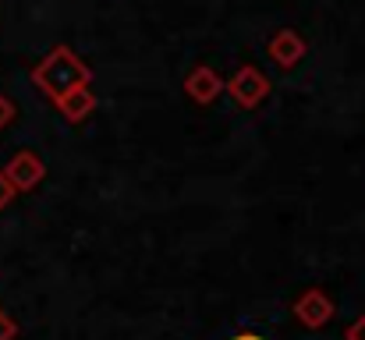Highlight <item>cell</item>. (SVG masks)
<instances>
[{
    "label": "cell",
    "mask_w": 365,
    "mask_h": 340,
    "mask_svg": "<svg viewBox=\"0 0 365 340\" xmlns=\"http://www.w3.org/2000/svg\"><path fill=\"white\" fill-rule=\"evenodd\" d=\"M32 82H36V89L46 96V100H61V96H68V93H75V89H89V82H93V71H89V64L71 50V46H53L36 68H32Z\"/></svg>",
    "instance_id": "1"
},
{
    "label": "cell",
    "mask_w": 365,
    "mask_h": 340,
    "mask_svg": "<svg viewBox=\"0 0 365 340\" xmlns=\"http://www.w3.org/2000/svg\"><path fill=\"white\" fill-rule=\"evenodd\" d=\"M224 89L231 93V100L245 107V110H255L266 96H269V78L259 71V68H252V64H242L235 75H231V82H224Z\"/></svg>",
    "instance_id": "2"
},
{
    "label": "cell",
    "mask_w": 365,
    "mask_h": 340,
    "mask_svg": "<svg viewBox=\"0 0 365 340\" xmlns=\"http://www.w3.org/2000/svg\"><path fill=\"white\" fill-rule=\"evenodd\" d=\"M4 174H7V181L14 185V192H29V188H36V185L46 177V167H43V160H39L36 153L21 149V153L11 156V163L4 167Z\"/></svg>",
    "instance_id": "3"
},
{
    "label": "cell",
    "mask_w": 365,
    "mask_h": 340,
    "mask_svg": "<svg viewBox=\"0 0 365 340\" xmlns=\"http://www.w3.org/2000/svg\"><path fill=\"white\" fill-rule=\"evenodd\" d=\"M294 319H298L302 326H309V330H319V326H327V323L334 319V302H330L319 287H312V291H305V294L294 302Z\"/></svg>",
    "instance_id": "4"
},
{
    "label": "cell",
    "mask_w": 365,
    "mask_h": 340,
    "mask_svg": "<svg viewBox=\"0 0 365 340\" xmlns=\"http://www.w3.org/2000/svg\"><path fill=\"white\" fill-rule=\"evenodd\" d=\"M185 93H188V100L192 103H213L220 93H224V82H220V75L213 71V68H206V64H199V68H192L188 75H185Z\"/></svg>",
    "instance_id": "5"
},
{
    "label": "cell",
    "mask_w": 365,
    "mask_h": 340,
    "mask_svg": "<svg viewBox=\"0 0 365 340\" xmlns=\"http://www.w3.org/2000/svg\"><path fill=\"white\" fill-rule=\"evenodd\" d=\"M266 50H269V61H273L277 68H284V71H287V68H294V64L305 57L309 43H305L294 29H284V32H277V36L269 39V46H266Z\"/></svg>",
    "instance_id": "6"
},
{
    "label": "cell",
    "mask_w": 365,
    "mask_h": 340,
    "mask_svg": "<svg viewBox=\"0 0 365 340\" xmlns=\"http://www.w3.org/2000/svg\"><path fill=\"white\" fill-rule=\"evenodd\" d=\"M57 110L64 113V120L78 124V120H86L89 113L96 110V96H93V89H75V93L57 100Z\"/></svg>",
    "instance_id": "7"
},
{
    "label": "cell",
    "mask_w": 365,
    "mask_h": 340,
    "mask_svg": "<svg viewBox=\"0 0 365 340\" xmlns=\"http://www.w3.org/2000/svg\"><path fill=\"white\" fill-rule=\"evenodd\" d=\"M14 195H18V192H14V185H11V181H7V174L0 170V210H7Z\"/></svg>",
    "instance_id": "8"
},
{
    "label": "cell",
    "mask_w": 365,
    "mask_h": 340,
    "mask_svg": "<svg viewBox=\"0 0 365 340\" xmlns=\"http://www.w3.org/2000/svg\"><path fill=\"white\" fill-rule=\"evenodd\" d=\"M14 113H18V110H14V103H11V100L0 93V128H7V124L14 120Z\"/></svg>",
    "instance_id": "9"
},
{
    "label": "cell",
    "mask_w": 365,
    "mask_h": 340,
    "mask_svg": "<svg viewBox=\"0 0 365 340\" xmlns=\"http://www.w3.org/2000/svg\"><path fill=\"white\" fill-rule=\"evenodd\" d=\"M14 334H18L14 319H11L7 312H0V340H14Z\"/></svg>",
    "instance_id": "10"
},
{
    "label": "cell",
    "mask_w": 365,
    "mask_h": 340,
    "mask_svg": "<svg viewBox=\"0 0 365 340\" xmlns=\"http://www.w3.org/2000/svg\"><path fill=\"white\" fill-rule=\"evenodd\" d=\"M344 340H365V316L362 319H355V323L344 330Z\"/></svg>",
    "instance_id": "11"
},
{
    "label": "cell",
    "mask_w": 365,
    "mask_h": 340,
    "mask_svg": "<svg viewBox=\"0 0 365 340\" xmlns=\"http://www.w3.org/2000/svg\"><path fill=\"white\" fill-rule=\"evenodd\" d=\"M231 340H262L259 334H238V337H231Z\"/></svg>",
    "instance_id": "12"
}]
</instances>
